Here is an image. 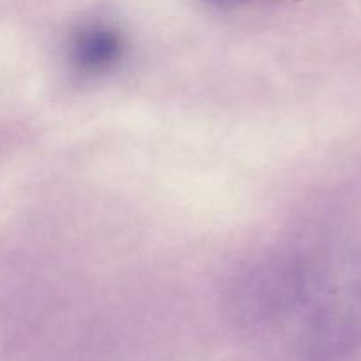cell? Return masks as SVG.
<instances>
[{
	"instance_id": "1",
	"label": "cell",
	"mask_w": 361,
	"mask_h": 361,
	"mask_svg": "<svg viewBox=\"0 0 361 361\" xmlns=\"http://www.w3.org/2000/svg\"><path fill=\"white\" fill-rule=\"evenodd\" d=\"M127 41L122 32L109 23L92 21L74 30L67 42V62L81 78H97L120 66L126 56Z\"/></svg>"
}]
</instances>
